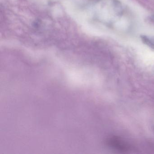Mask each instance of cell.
<instances>
[{
	"label": "cell",
	"mask_w": 154,
	"mask_h": 154,
	"mask_svg": "<svg viewBox=\"0 0 154 154\" xmlns=\"http://www.w3.org/2000/svg\"><path fill=\"white\" fill-rule=\"evenodd\" d=\"M106 144L112 149L121 153H126L132 149L131 145L127 140L116 136L109 137L106 140Z\"/></svg>",
	"instance_id": "cell-1"
}]
</instances>
